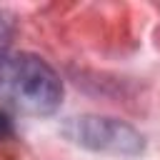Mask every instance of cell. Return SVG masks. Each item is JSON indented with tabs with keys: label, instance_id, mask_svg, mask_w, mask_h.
I'll use <instances>...</instances> for the list:
<instances>
[{
	"label": "cell",
	"instance_id": "6da1fadb",
	"mask_svg": "<svg viewBox=\"0 0 160 160\" xmlns=\"http://www.w3.org/2000/svg\"><path fill=\"white\" fill-rule=\"evenodd\" d=\"M0 100L22 115H52L62 100L58 72L32 52L0 60Z\"/></svg>",
	"mask_w": 160,
	"mask_h": 160
},
{
	"label": "cell",
	"instance_id": "7a4b0ae2",
	"mask_svg": "<svg viewBox=\"0 0 160 160\" xmlns=\"http://www.w3.org/2000/svg\"><path fill=\"white\" fill-rule=\"evenodd\" d=\"M65 132L98 152H112V155H138L142 152V135L115 118H102V115H82L70 120V125L65 128Z\"/></svg>",
	"mask_w": 160,
	"mask_h": 160
},
{
	"label": "cell",
	"instance_id": "3957f363",
	"mask_svg": "<svg viewBox=\"0 0 160 160\" xmlns=\"http://www.w3.org/2000/svg\"><path fill=\"white\" fill-rule=\"evenodd\" d=\"M10 42H12V20L5 12H0V60L5 58Z\"/></svg>",
	"mask_w": 160,
	"mask_h": 160
},
{
	"label": "cell",
	"instance_id": "277c9868",
	"mask_svg": "<svg viewBox=\"0 0 160 160\" xmlns=\"http://www.w3.org/2000/svg\"><path fill=\"white\" fill-rule=\"evenodd\" d=\"M12 132H15V130H12V120H10V115L0 110V140L12 138Z\"/></svg>",
	"mask_w": 160,
	"mask_h": 160
}]
</instances>
